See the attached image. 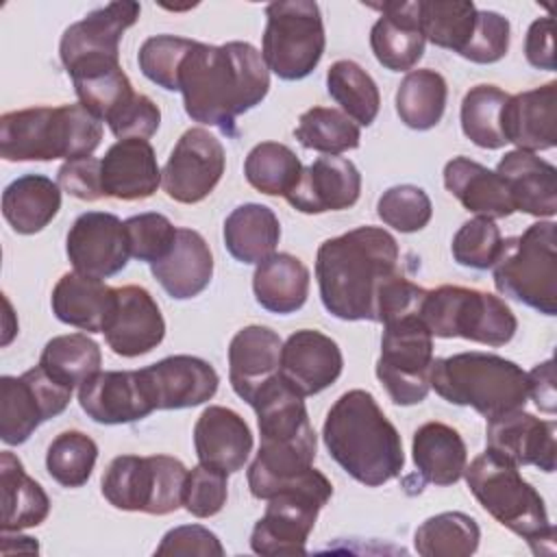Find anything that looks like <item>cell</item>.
<instances>
[{
	"mask_svg": "<svg viewBox=\"0 0 557 557\" xmlns=\"http://www.w3.org/2000/svg\"><path fill=\"white\" fill-rule=\"evenodd\" d=\"M270 89V70L248 41L211 46L196 41L178 70L185 113L200 124L237 135V117L261 104Z\"/></svg>",
	"mask_w": 557,
	"mask_h": 557,
	"instance_id": "6da1fadb",
	"label": "cell"
},
{
	"mask_svg": "<svg viewBox=\"0 0 557 557\" xmlns=\"http://www.w3.org/2000/svg\"><path fill=\"white\" fill-rule=\"evenodd\" d=\"M396 237L381 226H357L324 239L315 252V278L324 309L346 322H376L383 285L400 272Z\"/></svg>",
	"mask_w": 557,
	"mask_h": 557,
	"instance_id": "7a4b0ae2",
	"label": "cell"
},
{
	"mask_svg": "<svg viewBox=\"0 0 557 557\" xmlns=\"http://www.w3.org/2000/svg\"><path fill=\"white\" fill-rule=\"evenodd\" d=\"M322 440L335 463L366 487H379L405 468L400 433L366 389H348L331 405Z\"/></svg>",
	"mask_w": 557,
	"mask_h": 557,
	"instance_id": "3957f363",
	"label": "cell"
},
{
	"mask_svg": "<svg viewBox=\"0 0 557 557\" xmlns=\"http://www.w3.org/2000/svg\"><path fill=\"white\" fill-rule=\"evenodd\" d=\"M100 139L102 122L81 102L28 107L0 117V154L4 161L91 157Z\"/></svg>",
	"mask_w": 557,
	"mask_h": 557,
	"instance_id": "277c9868",
	"label": "cell"
},
{
	"mask_svg": "<svg viewBox=\"0 0 557 557\" xmlns=\"http://www.w3.org/2000/svg\"><path fill=\"white\" fill-rule=\"evenodd\" d=\"M431 389L450 405L472 407L485 420L524 409L529 400L527 372L494 352H457L433 359Z\"/></svg>",
	"mask_w": 557,
	"mask_h": 557,
	"instance_id": "5b68a950",
	"label": "cell"
},
{
	"mask_svg": "<svg viewBox=\"0 0 557 557\" xmlns=\"http://www.w3.org/2000/svg\"><path fill=\"white\" fill-rule=\"evenodd\" d=\"M463 476L479 505L496 522L527 540L535 555L540 542L553 546L555 529L548 520L544 498L522 479L518 466L485 450L466 466Z\"/></svg>",
	"mask_w": 557,
	"mask_h": 557,
	"instance_id": "8992f818",
	"label": "cell"
},
{
	"mask_svg": "<svg viewBox=\"0 0 557 557\" xmlns=\"http://www.w3.org/2000/svg\"><path fill=\"white\" fill-rule=\"evenodd\" d=\"M496 289L544 315L557 313V235L553 220L503 239L492 265Z\"/></svg>",
	"mask_w": 557,
	"mask_h": 557,
	"instance_id": "52a82bcc",
	"label": "cell"
},
{
	"mask_svg": "<svg viewBox=\"0 0 557 557\" xmlns=\"http://www.w3.org/2000/svg\"><path fill=\"white\" fill-rule=\"evenodd\" d=\"M420 318L433 337H461L485 346H505L518 331V320L503 298L461 285L426 289Z\"/></svg>",
	"mask_w": 557,
	"mask_h": 557,
	"instance_id": "ba28073f",
	"label": "cell"
},
{
	"mask_svg": "<svg viewBox=\"0 0 557 557\" xmlns=\"http://www.w3.org/2000/svg\"><path fill=\"white\" fill-rule=\"evenodd\" d=\"M187 468L170 455H117L107 466L102 496L122 511L168 516L183 507Z\"/></svg>",
	"mask_w": 557,
	"mask_h": 557,
	"instance_id": "9c48e42d",
	"label": "cell"
},
{
	"mask_svg": "<svg viewBox=\"0 0 557 557\" xmlns=\"http://www.w3.org/2000/svg\"><path fill=\"white\" fill-rule=\"evenodd\" d=\"M333 485L315 468H309L292 485L268 498L265 513L255 522L250 548L257 555H305L309 533L320 509L331 500Z\"/></svg>",
	"mask_w": 557,
	"mask_h": 557,
	"instance_id": "30bf717a",
	"label": "cell"
},
{
	"mask_svg": "<svg viewBox=\"0 0 557 557\" xmlns=\"http://www.w3.org/2000/svg\"><path fill=\"white\" fill-rule=\"evenodd\" d=\"M261 57L281 81L307 78L326 46L324 22L313 0H278L265 7Z\"/></svg>",
	"mask_w": 557,
	"mask_h": 557,
	"instance_id": "8fae6325",
	"label": "cell"
},
{
	"mask_svg": "<svg viewBox=\"0 0 557 557\" xmlns=\"http://www.w3.org/2000/svg\"><path fill=\"white\" fill-rule=\"evenodd\" d=\"M433 335L420 313L400 315L383 324L376 379L394 405H418L431 392Z\"/></svg>",
	"mask_w": 557,
	"mask_h": 557,
	"instance_id": "7c38bea8",
	"label": "cell"
},
{
	"mask_svg": "<svg viewBox=\"0 0 557 557\" xmlns=\"http://www.w3.org/2000/svg\"><path fill=\"white\" fill-rule=\"evenodd\" d=\"M72 387L57 383L41 366L20 376H0V440L20 446L39 424L65 411Z\"/></svg>",
	"mask_w": 557,
	"mask_h": 557,
	"instance_id": "4fadbf2b",
	"label": "cell"
},
{
	"mask_svg": "<svg viewBox=\"0 0 557 557\" xmlns=\"http://www.w3.org/2000/svg\"><path fill=\"white\" fill-rule=\"evenodd\" d=\"M224 168L226 154L222 141L207 128L194 126L172 148L161 170V185L172 200L196 205L215 189Z\"/></svg>",
	"mask_w": 557,
	"mask_h": 557,
	"instance_id": "5bb4252c",
	"label": "cell"
},
{
	"mask_svg": "<svg viewBox=\"0 0 557 557\" xmlns=\"http://www.w3.org/2000/svg\"><path fill=\"white\" fill-rule=\"evenodd\" d=\"M141 7L133 0L109 2L70 24L59 41L65 72L96 63H120V39L139 20Z\"/></svg>",
	"mask_w": 557,
	"mask_h": 557,
	"instance_id": "9a60e30c",
	"label": "cell"
},
{
	"mask_svg": "<svg viewBox=\"0 0 557 557\" xmlns=\"http://www.w3.org/2000/svg\"><path fill=\"white\" fill-rule=\"evenodd\" d=\"M65 252L74 272L109 278L122 272L131 259L124 222L115 213H81L67 231Z\"/></svg>",
	"mask_w": 557,
	"mask_h": 557,
	"instance_id": "2e32d148",
	"label": "cell"
},
{
	"mask_svg": "<svg viewBox=\"0 0 557 557\" xmlns=\"http://www.w3.org/2000/svg\"><path fill=\"white\" fill-rule=\"evenodd\" d=\"M139 376L154 411L198 407L211 400L220 385L215 368L194 355H170L139 368Z\"/></svg>",
	"mask_w": 557,
	"mask_h": 557,
	"instance_id": "e0dca14e",
	"label": "cell"
},
{
	"mask_svg": "<svg viewBox=\"0 0 557 557\" xmlns=\"http://www.w3.org/2000/svg\"><path fill=\"white\" fill-rule=\"evenodd\" d=\"M557 424L542 420L524 409H513L487 420V450L513 466H535L555 472L557 466Z\"/></svg>",
	"mask_w": 557,
	"mask_h": 557,
	"instance_id": "ac0fdd59",
	"label": "cell"
},
{
	"mask_svg": "<svg viewBox=\"0 0 557 557\" xmlns=\"http://www.w3.org/2000/svg\"><path fill=\"white\" fill-rule=\"evenodd\" d=\"M102 333L115 355L133 359L163 342L165 320L148 289L124 285L115 287V307Z\"/></svg>",
	"mask_w": 557,
	"mask_h": 557,
	"instance_id": "d6986e66",
	"label": "cell"
},
{
	"mask_svg": "<svg viewBox=\"0 0 557 557\" xmlns=\"http://www.w3.org/2000/svg\"><path fill=\"white\" fill-rule=\"evenodd\" d=\"M361 194V174L357 165L339 154L318 157L302 165L298 183L285 200L300 213H326L350 209Z\"/></svg>",
	"mask_w": 557,
	"mask_h": 557,
	"instance_id": "ffe728a7",
	"label": "cell"
},
{
	"mask_svg": "<svg viewBox=\"0 0 557 557\" xmlns=\"http://www.w3.org/2000/svg\"><path fill=\"white\" fill-rule=\"evenodd\" d=\"M342 370L344 357L337 342L315 329H300L283 342L278 374L300 396L324 392L339 379Z\"/></svg>",
	"mask_w": 557,
	"mask_h": 557,
	"instance_id": "44dd1931",
	"label": "cell"
},
{
	"mask_svg": "<svg viewBox=\"0 0 557 557\" xmlns=\"http://www.w3.org/2000/svg\"><path fill=\"white\" fill-rule=\"evenodd\" d=\"M78 405L98 424H128L154 411L139 370H100L78 385Z\"/></svg>",
	"mask_w": 557,
	"mask_h": 557,
	"instance_id": "7402d4cb",
	"label": "cell"
},
{
	"mask_svg": "<svg viewBox=\"0 0 557 557\" xmlns=\"http://www.w3.org/2000/svg\"><path fill=\"white\" fill-rule=\"evenodd\" d=\"M381 15L370 30V48L376 61L389 72H411L424 54V35L416 2L370 4Z\"/></svg>",
	"mask_w": 557,
	"mask_h": 557,
	"instance_id": "603a6c76",
	"label": "cell"
},
{
	"mask_svg": "<svg viewBox=\"0 0 557 557\" xmlns=\"http://www.w3.org/2000/svg\"><path fill=\"white\" fill-rule=\"evenodd\" d=\"M194 448L198 463L233 474L248 461L252 433L237 411L222 405H209L194 424Z\"/></svg>",
	"mask_w": 557,
	"mask_h": 557,
	"instance_id": "cb8c5ba5",
	"label": "cell"
},
{
	"mask_svg": "<svg viewBox=\"0 0 557 557\" xmlns=\"http://www.w3.org/2000/svg\"><path fill=\"white\" fill-rule=\"evenodd\" d=\"M503 135L518 150L537 152L557 146V83L509 96L503 109Z\"/></svg>",
	"mask_w": 557,
	"mask_h": 557,
	"instance_id": "d4e9b609",
	"label": "cell"
},
{
	"mask_svg": "<svg viewBox=\"0 0 557 557\" xmlns=\"http://www.w3.org/2000/svg\"><path fill=\"white\" fill-rule=\"evenodd\" d=\"M283 342L261 324L239 329L228 344V381L233 392L250 405L255 394L278 374Z\"/></svg>",
	"mask_w": 557,
	"mask_h": 557,
	"instance_id": "484cf974",
	"label": "cell"
},
{
	"mask_svg": "<svg viewBox=\"0 0 557 557\" xmlns=\"http://www.w3.org/2000/svg\"><path fill=\"white\" fill-rule=\"evenodd\" d=\"M102 191L115 200L150 198L161 185V170L148 139H117L100 159Z\"/></svg>",
	"mask_w": 557,
	"mask_h": 557,
	"instance_id": "4316f807",
	"label": "cell"
},
{
	"mask_svg": "<svg viewBox=\"0 0 557 557\" xmlns=\"http://www.w3.org/2000/svg\"><path fill=\"white\" fill-rule=\"evenodd\" d=\"M150 272L174 300H189L205 292L213 276V255L207 239L194 228H176L170 252L150 263Z\"/></svg>",
	"mask_w": 557,
	"mask_h": 557,
	"instance_id": "83f0119b",
	"label": "cell"
},
{
	"mask_svg": "<svg viewBox=\"0 0 557 557\" xmlns=\"http://www.w3.org/2000/svg\"><path fill=\"white\" fill-rule=\"evenodd\" d=\"M496 172L507 183L516 211L553 218L557 213V170L546 159L527 150H509Z\"/></svg>",
	"mask_w": 557,
	"mask_h": 557,
	"instance_id": "f1b7e54d",
	"label": "cell"
},
{
	"mask_svg": "<svg viewBox=\"0 0 557 557\" xmlns=\"http://www.w3.org/2000/svg\"><path fill=\"white\" fill-rule=\"evenodd\" d=\"M50 307L57 320L87 333H102L115 307V287L78 272H65L52 287Z\"/></svg>",
	"mask_w": 557,
	"mask_h": 557,
	"instance_id": "f546056e",
	"label": "cell"
},
{
	"mask_svg": "<svg viewBox=\"0 0 557 557\" xmlns=\"http://www.w3.org/2000/svg\"><path fill=\"white\" fill-rule=\"evenodd\" d=\"M444 187L470 213L498 220L516 211L500 174L468 157H453L444 165Z\"/></svg>",
	"mask_w": 557,
	"mask_h": 557,
	"instance_id": "4dcf8cb0",
	"label": "cell"
},
{
	"mask_svg": "<svg viewBox=\"0 0 557 557\" xmlns=\"http://www.w3.org/2000/svg\"><path fill=\"white\" fill-rule=\"evenodd\" d=\"M315 450V435L294 442H261L246 474L250 494L259 500L272 498L276 492L292 485L309 468H313Z\"/></svg>",
	"mask_w": 557,
	"mask_h": 557,
	"instance_id": "1f68e13d",
	"label": "cell"
},
{
	"mask_svg": "<svg viewBox=\"0 0 557 557\" xmlns=\"http://www.w3.org/2000/svg\"><path fill=\"white\" fill-rule=\"evenodd\" d=\"M413 466L422 483L440 487L453 485L463 476L468 448L457 429L444 422H426L416 429L411 440Z\"/></svg>",
	"mask_w": 557,
	"mask_h": 557,
	"instance_id": "d6a6232c",
	"label": "cell"
},
{
	"mask_svg": "<svg viewBox=\"0 0 557 557\" xmlns=\"http://www.w3.org/2000/svg\"><path fill=\"white\" fill-rule=\"evenodd\" d=\"M309 268L289 252H274L257 263L252 274L255 300L270 313L298 311L309 296Z\"/></svg>",
	"mask_w": 557,
	"mask_h": 557,
	"instance_id": "836d02e7",
	"label": "cell"
},
{
	"mask_svg": "<svg viewBox=\"0 0 557 557\" xmlns=\"http://www.w3.org/2000/svg\"><path fill=\"white\" fill-rule=\"evenodd\" d=\"M61 209V187L44 174H24L2 191V215L20 235L44 231Z\"/></svg>",
	"mask_w": 557,
	"mask_h": 557,
	"instance_id": "e575fe53",
	"label": "cell"
},
{
	"mask_svg": "<svg viewBox=\"0 0 557 557\" xmlns=\"http://www.w3.org/2000/svg\"><path fill=\"white\" fill-rule=\"evenodd\" d=\"M222 237L228 255L235 261L257 265L274 255L281 239V222L270 207L244 202L226 215Z\"/></svg>",
	"mask_w": 557,
	"mask_h": 557,
	"instance_id": "d590c367",
	"label": "cell"
},
{
	"mask_svg": "<svg viewBox=\"0 0 557 557\" xmlns=\"http://www.w3.org/2000/svg\"><path fill=\"white\" fill-rule=\"evenodd\" d=\"M2 531L20 533L41 524L50 513V498L44 487L26 474L24 463L11 450L0 453Z\"/></svg>",
	"mask_w": 557,
	"mask_h": 557,
	"instance_id": "8d00e7d4",
	"label": "cell"
},
{
	"mask_svg": "<svg viewBox=\"0 0 557 557\" xmlns=\"http://www.w3.org/2000/svg\"><path fill=\"white\" fill-rule=\"evenodd\" d=\"M448 100L446 78L429 67L405 74L396 89V113L413 131H429L440 124Z\"/></svg>",
	"mask_w": 557,
	"mask_h": 557,
	"instance_id": "74e56055",
	"label": "cell"
},
{
	"mask_svg": "<svg viewBox=\"0 0 557 557\" xmlns=\"http://www.w3.org/2000/svg\"><path fill=\"white\" fill-rule=\"evenodd\" d=\"M70 78L78 102L100 122H107L137 94L120 63L85 65L70 72Z\"/></svg>",
	"mask_w": 557,
	"mask_h": 557,
	"instance_id": "f35d334b",
	"label": "cell"
},
{
	"mask_svg": "<svg viewBox=\"0 0 557 557\" xmlns=\"http://www.w3.org/2000/svg\"><path fill=\"white\" fill-rule=\"evenodd\" d=\"M481 529L463 511H442L426 518L413 533V548L422 557H470L476 553Z\"/></svg>",
	"mask_w": 557,
	"mask_h": 557,
	"instance_id": "ab89813d",
	"label": "cell"
},
{
	"mask_svg": "<svg viewBox=\"0 0 557 557\" xmlns=\"http://www.w3.org/2000/svg\"><path fill=\"white\" fill-rule=\"evenodd\" d=\"M326 91L357 126H370L376 120L381 94L374 78L359 63L350 59L335 61L326 70Z\"/></svg>",
	"mask_w": 557,
	"mask_h": 557,
	"instance_id": "60d3db41",
	"label": "cell"
},
{
	"mask_svg": "<svg viewBox=\"0 0 557 557\" xmlns=\"http://www.w3.org/2000/svg\"><path fill=\"white\" fill-rule=\"evenodd\" d=\"M102 352L100 346L85 333L57 335L46 342L39 366L61 385L76 387L83 385L89 376L100 372Z\"/></svg>",
	"mask_w": 557,
	"mask_h": 557,
	"instance_id": "b9f144b4",
	"label": "cell"
},
{
	"mask_svg": "<svg viewBox=\"0 0 557 557\" xmlns=\"http://www.w3.org/2000/svg\"><path fill=\"white\" fill-rule=\"evenodd\" d=\"M476 11L474 2L418 0V17L424 39L457 54H461L472 39Z\"/></svg>",
	"mask_w": 557,
	"mask_h": 557,
	"instance_id": "7bdbcfd3",
	"label": "cell"
},
{
	"mask_svg": "<svg viewBox=\"0 0 557 557\" xmlns=\"http://www.w3.org/2000/svg\"><path fill=\"white\" fill-rule=\"evenodd\" d=\"M509 94L496 85H474L461 100V131L479 148L498 150L507 144L503 135V109Z\"/></svg>",
	"mask_w": 557,
	"mask_h": 557,
	"instance_id": "ee69618b",
	"label": "cell"
},
{
	"mask_svg": "<svg viewBox=\"0 0 557 557\" xmlns=\"http://www.w3.org/2000/svg\"><path fill=\"white\" fill-rule=\"evenodd\" d=\"M294 137L307 150L322 154H342L359 148L361 128L339 109L311 107L298 117Z\"/></svg>",
	"mask_w": 557,
	"mask_h": 557,
	"instance_id": "f6af8a7d",
	"label": "cell"
},
{
	"mask_svg": "<svg viewBox=\"0 0 557 557\" xmlns=\"http://www.w3.org/2000/svg\"><path fill=\"white\" fill-rule=\"evenodd\" d=\"M302 163L296 152L278 141L257 144L244 161V174L250 187L265 196H287L298 183Z\"/></svg>",
	"mask_w": 557,
	"mask_h": 557,
	"instance_id": "bcb514c9",
	"label": "cell"
},
{
	"mask_svg": "<svg viewBox=\"0 0 557 557\" xmlns=\"http://www.w3.org/2000/svg\"><path fill=\"white\" fill-rule=\"evenodd\" d=\"M98 459V444L83 431L59 433L46 453L48 474L63 487H81L89 481Z\"/></svg>",
	"mask_w": 557,
	"mask_h": 557,
	"instance_id": "7dc6e473",
	"label": "cell"
},
{
	"mask_svg": "<svg viewBox=\"0 0 557 557\" xmlns=\"http://www.w3.org/2000/svg\"><path fill=\"white\" fill-rule=\"evenodd\" d=\"M194 44V39L178 35L148 37L137 52L141 74L165 91H178V70Z\"/></svg>",
	"mask_w": 557,
	"mask_h": 557,
	"instance_id": "c3c4849f",
	"label": "cell"
},
{
	"mask_svg": "<svg viewBox=\"0 0 557 557\" xmlns=\"http://www.w3.org/2000/svg\"><path fill=\"white\" fill-rule=\"evenodd\" d=\"M376 213L385 226L400 233L422 231L433 215L429 194L418 185H394L385 189L376 202Z\"/></svg>",
	"mask_w": 557,
	"mask_h": 557,
	"instance_id": "681fc988",
	"label": "cell"
},
{
	"mask_svg": "<svg viewBox=\"0 0 557 557\" xmlns=\"http://www.w3.org/2000/svg\"><path fill=\"white\" fill-rule=\"evenodd\" d=\"M503 235L494 220L476 215L459 226L453 237L450 252L453 259L472 270H487L494 265V259L500 250Z\"/></svg>",
	"mask_w": 557,
	"mask_h": 557,
	"instance_id": "f907efd6",
	"label": "cell"
},
{
	"mask_svg": "<svg viewBox=\"0 0 557 557\" xmlns=\"http://www.w3.org/2000/svg\"><path fill=\"white\" fill-rule=\"evenodd\" d=\"M124 228L131 257L144 263L163 259L176 239V226L170 222V218L154 211L131 215L124 220Z\"/></svg>",
	"mask_w": 557,
	"mask_h": 557,
	"instance_id": "816d5d0a",
	"label": "cell"
},
{
	"mask_svg": "<svg viewBox=\"0 0 557 557\" xmlns=\"http://www.w3.org/2000/svg\"><path fill=\"white\" fill-rule=\"evenodd\" d=\"M228 474L198 463L187 472L183 507L196 518H211L222 511L228 498Z\"/></svg>",
	"mask_w": 557,
	"mask_h": 557,
	"instance_id": "f5cc1de1",
	"label": "cell"
},
{
	"mask_svg": "<svg viewBox=\"0 0 557 557\" xmlns=\"http://www.w3.org/2000/svg\"><path fill=\"white\" fill-rule=\"evenodd\" d=\"M511 39V24L505 15L496 11H476V26L472 33L470 44L459 54L472 63H496L509 50Z\"/></svg>",
	"mask_w": 557,
	"mask_h": 557,
	"instance_id": "db71d44e",
	"label": "cell"
},
{
	"mask_svg": "<svg viewBox=\"0 0 557 557\" xmlns=\"http://www.w3.org/2000/svg\"><path fill=\"white\" fill-rule=\"evenodd\" d=\"M107 124L115 139H148L161 124V111L152 98L146 94H135L120 111L107 120Z\"/></svg>",
	"mask_w": 557,
	"mask_h": 557,
	"instance_id": "11a10c76",
	"label": "cell"
},
{
	"mask_svg": "<svg viewBox=\"0 0 557 557\" xmlns=\"http://www.w3.org/2000/svg\"><path fill=\"white\" fill-rule=\"evenodd\" d=\"M154 555H202V557H222L224 546L213 531L202 524H181L170 529L161 544L154 548Z\"/></svg>",
	"mask_w": 557,
	"mask_h": 557,
	"instance_id": "9f6ffc18",
	"label": "cell"
},
{
	"mask_svg": "<svg viewBox=\"0 0 557 557\" xmlns=\"http://www.w3.org/2000/svg\"><path fill=\"white\" fill-rule=\"evenodd\" d=\"M59 187L78 198V200H100L102 191V176H100V161L96 157H81L65 161L57 172Z\"/></svg>",
	"mask_w": 557,
	"mask_h": 557,
	"instance_id": "6f0895ef",
	"label": "cell"
},
{
	"mask_svg": "<svg viewBox=\"0 0 557 557\" xmlns=\"http://www.w3.org/2000/svg\"><path fill=\"white\" fill-rule=\"evenodd\" d=\"M524 57L529 65L537 70L553 72L555 65V39H553V17L544 15L531 22L524 37Z\"/></svg>",
	"mask_w": 557,
	"mask_h": 557,
	"instance_id": "680465c9",
	"label": "cell"
},
{
	"mask_svg": "<svg viewBox=\"0 0 557 557\" xmlns=\"http://www.w3.org/2000/svg\"><path fill=\"white\" fill-rule=\"evenodd\" d=\"M527 379H529V398H533V403L540 411L553 416L557 411L553 359L537 363L531 372H527Z\"/></svg>",
	"mask_w": 557,
	"mask_h": 557,
	"instance_id": "91938a15",
	"label": "cell"
}]
</instances>
